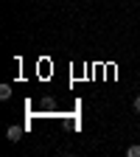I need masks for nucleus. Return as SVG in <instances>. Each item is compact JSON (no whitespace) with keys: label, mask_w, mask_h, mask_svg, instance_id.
Masks as SVG:
<instances>
[{"label":"nucleus","mask_w":140,"mask_h":157,"mask_svg":"<svg viewBox=\"0 0 140 157\" xmlns=\"http://www.w3.org/2000/svg\"><path fill=\"white\" fill-rule=\"evenodd\" d=\"M20 137H23V129H20V126H9V140H20Z\"/></svg>","instance_id":"obj_1"},{"label":"nucleus","mask_w":140,"mask_h":157,"mask_svg":"<svg viewBox=\"0 0 140 157\" xmlns=\"http://www.w3.org/2000/svg\"><path fill=\"white\" fill-rule=\"evenodd\" d=\"M0 98H3V101H6V98H11V87H9V84L0 87Z\"/></svg>","instance_id":"obj_2"},{"label":"nucleus","mask_w":140,"mask_h":157,"mask_svg":"<svg viewBox=\"0 0 140 157\" xmlns=\"http://www.w3.org/2000/svg\"><path fill=\"white\" fill-rule=\"evenodd\" d=\"M126 157H140V146H129L126 149Z\"/></svg>","instance_id":"obj_3"},{"label":"nucleus","mask_w":140,"mask_h":157,"mask_svg":"<svg viewBox=\"0 0 140 157\" xmlns=\"http://www.w3.org/2000/svg\"><path fill=\"white\" fill-rule=\"evenodd\" d=\"M132 107H134V112H140V95L134 98V104H132Z\"/></svg>","instance_id":"obj_4"}]
</instances>
